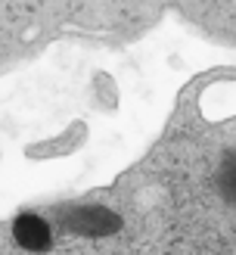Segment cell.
<instances>
[{
	"instance_id": "6da1fadb",
	"label": "cell",
	"mask_w": 236,
	"mask_h": 255,
	"mask_svg": "<svg viewBox=\"0 0 236 255\" xmlns=\"http://www.w3.org/2000/svg\"><path fill=\"white\" fill-rule=\"evenodd\" d=\"M12 237H16V243L28 252H47L50 243H53V234H50V224L44 218H37V215H19L16 221H12Z\"/></svg>"
},
{
	"instance_id": "7a4b0ae2",
	"label": "cell",
	"mask_w": 236,
	"mask_h": 255,
	"mask_svg": "<svg viewBox=\"0 0 236 255\" xmlns=\"http://www.w3.org/2000/svg\"><path fill=\"white\" fill-rule=\"evenodd\" d=\"M218 187H221L224 199H230L236 206V152H230V156L224 159L221 171H218Z\"/></svg>"
}]
</instances>
